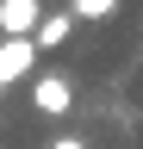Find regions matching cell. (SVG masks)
Returning a JSON list of instances; mask_svg holds the SVG:
<instances>
[{
    "label": "cell",
    "instance_id": "obj_1",
    "mask_svg": "<svg viewBox=\"0 0 143 149\" xmlns=\"http://www.w3.org/2000/svg\"><path fill=\"white\" fill-rule=\"evenodd\" d=\"M38 74V44L31 37H0V87H19Z\"/></svg>",
    "mask_w": 143,
    "mask_h": 149
},
{
    "label": "cell",
    "instance_id": "obj_2",
    "mask_svg": "<svg viewBox=\"0 0 143 149\" xmlns=\"http://www.w3.org/2000/svg\"><path fill=\"white\" fill-rule=\"evenodd\" d=\"M31 106H38V118H68V106H75L68 74H31Z\"/></svg>",
    "mask_w": 143,
    "mask_h": 149
},
{
    "label": "cell",
    "instance_id": "obj_3",
    "mask_svg": "<svg viewBox=\"0 0 143 149\" xmlns=\"http://www.w3.org/2000/svg\"><path fill=\"white\" fill-rule=\"evenodd\" d=\"M44 25V0H0V37H31Z\"/></svg>",
    "mask_w": 143,
    "mask_h": 149
},
{
    "label": "cell",
    "instance_id": "obj_4",
    "mask_svg": "<svg viewBox=\"0 0 143 149\" xmlns=\"http://www.w3.org/2000/svg\"><path fill=\"white\" fill-rule=\"evenodd\" d=\"M68 31H75V13H44V25L31 31V44H38V50H62Z\"/></svg>",
    "mask_w": 143,
    "mask_h": 149
},
{
    "label": "cell",
    "instance_id": "obj_5",
    "mask_svg": "<svg viewBox=\"0 0 143 149\" xmlns=\"http://www.w3.org/2000/svg\"><path fill=\"white\" fill-rule=\"evenodd\" d=\"M68 13H75V25H100L118 13V0H68Z\"/></svg>",
    "mask_w": 143,
    "mask_h": 149
},
{
    "label": "cell",
    "instance_id": "obj_6",
    "mask_svg": "<svg viewBox=\"0 0 143 149\" xmlns=\"http://www.w3.org/2000/svg\"><path fill=\"white\" fill-rule=\"evenodd\" d=\"M50 149H87V143L81 137H62V143H50Z\"/></svg>",
    "mask_w": 143,
    "mask_h": 149
}]
</instances>
